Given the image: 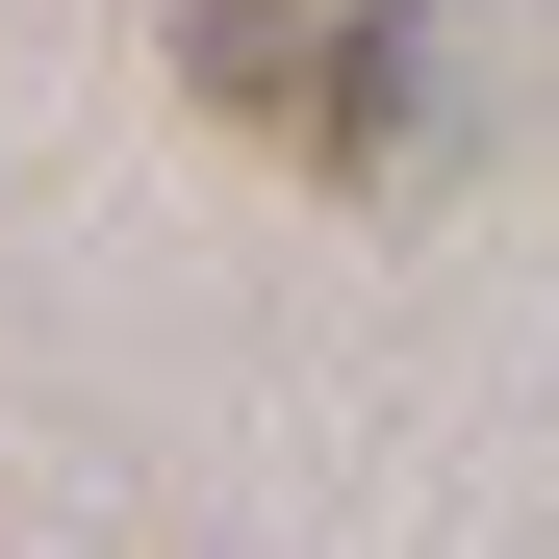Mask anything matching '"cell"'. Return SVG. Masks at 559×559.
Masks as SVG:
<instances>
[{
  "instance_id": "1",
  "label": "cell",
  "mask_w": 559,
  "mask_h": 559,
  "mask_svg": "<svg viewBox=\"0 0 559 559\" xmlns=\"http://www.w3.org/2000/svg\"><path fill=\"white\" fill-rule=\"evenodd\" d=\"M178 103L280 178H331V204H407L432 178V0H178Z\"/></svg>"
}]
</instances>
